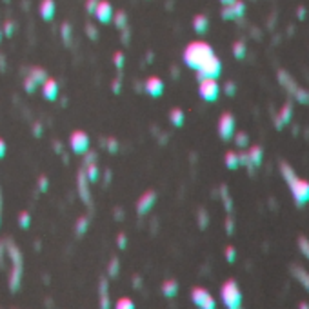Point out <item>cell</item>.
<instances>
[{"instance_id": "obj_1", "label": "cell", "mask_w": 309, "mask_h": 309, "mask_svg": "<svg viewBox=\"0 0 309 309\" xmlns=\"http://www.w3.org/2000/svg\"><path fill=\"white\" fill-rule=\"evenodd\" d=\"M213 55H215V51H213V47L209 44H206V42H191L186 47V51H184V62H186L187 67L197 71Z\"/></svg>"}, {"instance_id": "obj_2", "label": "cell", "mask_w": 309, "mask_h": 309, "mask_svg": "<svg viewBox=\"0 0 309 309\" xmlns=\"http://www.w3.org/2000/svg\"><path fill=\"white\" fill-rule=\"evenodd\" d=\"M6 249H7V255L11 258V277H9V287L11 291H17L20 287V278H22V253L20 249L17 247L15 244L11 242H7L6 244Z\"/></svg>"}, {"instance_id": "obj_3", "label": "cell", "mask_w": 309, "mask_h": 309, "mask_svg": "<svg viewBox=\"0 0 309 309\" xmlns=\"http://www.w3.org/2000/svg\"><path fill=\"white\" fill-rule=\"evenodd\" d=\"M222 302L227 309H239L242 306V293H240L239 284L235 280H225L220 287Z\"/></svg>"}, {"instance_id": "obj_4", "label": "cell", "mask_w": 309, "mask_h": 309, "mask_svg": "<svg viewBox=\"0 0 309 309\" xmlns=\"http://www.w3.org/2000/svg\"><path fill=\"white\" fill-rule=\"evenodd\" d=\"M199 95L202 100H206V102H215L217 98H219V93H220V86L217 82V78H202L199 80Z\"/></svg>"}, {"instance_id": "obj_5", "label": "cell", "mask_w": 309, "mask_h": 309, "mask_svg": "<svg viewBox=\"0 0 309 309\" xmlns=\"http://www.w3.org/2000/svg\"><path fill=\"white\" fill-rule=\"evenodd\" d=\"M289 189H291V193H293V199H295L296 206H304V204L309 202V182L308 180H302V178L295 177V178L289 182Z\"/></svg>"}, {"instance_id": "obj_6", "label": "cell", "mask_w": 309, "mask_h": 309, "mask_svg": "<svg viewBox=\"0 0 309 309\" xmlns=\"http://www.w3.org/2000/svg\"><path fill=\"white\" fill-rule=\"evenodd\" d=\"M220 73H222V62L213 55L197 69V77H199V80H202V78H219Z\"/></svg>"}, {"instance_id": "obj_7", "label": "cell", "mask_w": 309, "mask_h": 309, "mask_svg": "<svg viewBox=\"0 0 309 309\" xmlns=\"http://www.w3.org/2000/svg\"><path fill=\"white\" fill-rule=\"evenodd\" d=\"M191 300L197 308H202V309H215V298L211 296V293L204 287H195L191 291Z\"/></svg>"}, {"instance_id": "obj_8", "label": "cell", "mask_w": 309, "mask_h": 309, "mask_svg": "<svg viewBox=\"0 0 309 309\" xmlns=\"http://www.w3.org/2000/svg\"><path fill=\"white\" fill-rule=\"evenodd\" d=\"M235 116L231 113H224V115L220 116L219 120V135L222 140H231L233 135H235Z\"/></svg>"}, {"instance_id": "obj_9", "label": "cell", "mask_w": 309, "mask_h": 309, "mask_svg": "<svg viewBox=\"0 0 309 309\" xmlns=\"http://www.w3.org/2000/svg\"><path fill=\"white\" fill-rule=\"evenodd\" d=\"M69 146L77 154H84L89 149V136L84 131H75L69 136Z\"/></svg>"}, {"instance_id": "obj_10", "label": "cell", "mask_w": 309, "mask_h": 309, "mask_svg": "<svg viewBox=\"0 0 309 309\" xmlns=\"http://www.w3.org/2000/svg\"><path fill=\"white\" fill-rule=\"evenodd\" d=\"M154 200H156L154 191H146V193L142 195L138 204H136V211H138L140 217H144V215H148V213L151 211V207L154 206Z\"/></svg>"}, {"instance_id": "obj_11", "label": "cell", "mask_w": 309, "mask_h": 309, "mask_svg": "<svg viewBox=\"0 0 309 309\" xmlns=\"http://www.w3.org/2000/svg\"><path fill=\"white\" fill-rule=\"evenodd\" d=\"M144 89H146V93L148 95H151V97H160L162 93H164V82H162L160 78L156 77H149L146 82H144Z\"/></svg>"}, {"instance_id": "obj_12", "label": "cell", "mask_w": 309, "mask_h": 309, "mask_svg": "<svg viewBox=\"0 0 309 309\" xmlns=\"http://www.w3.org/2000/svg\"><path fill=\"white\" fill-rule=\"evenodd\" d=\"M95 15H97V19L102 22V24H108L111 19H113V7H111L110 2H98L97 4V9H95Z\"/></svg>"}, {"instance_id": "obj_13", "label": "cell", "mask_w": 309, "mask_h": 309, "mask_svg": "<svg viewBox=\"0 0 309 309\" xmlns=\"http://www.w3.org/2000/svg\"><path fill=\"white\" fill-rule=\"evenodd\" d=\"M244 9H245L244 4H242V2H239V0H235L231 6H225L224 7V11H222V17H224L225 20L239 19V17H242V15H244Z\"/></svg>"}, {"instance_id": "obj_14", "label": "cell", "mask_w": 309, "mask_h": 309, "mask_svg": "<svg viewBox=\"0 0 309 309\" xmlns=\"http://www.w3.org/2000/svg\"><path fill=\"white\" fill-rule=\"evenodd\" d=\"M78 195H80V199L84 200V204H91V193H89V180H88V177L86 173H78Z\"/></svg>"}, {"instance_id": "obj_15", "label": "cell", "mask_w": 309, "mask_h": 309, "mask_svg": "<svg viewBox=\"0 0 309 309\" xmlns=\"http://www.w3.org/2000/svg\"><path fill=\"white\" fill-rule=\"evenodd\" d=\"M42 95H44L45 100L53 102V100L58 97V84L57 82L51 80V78H47L44 84H42Z\"/></svg>"}, {"instance_id": "obj_16", "label": "cell", "mask_w": 309, "mask_h": 309, "mask_svg": "<svg viewBox=\"0 0 309 309\" xmlns=\"http://www.w3.org/2000/svg\"><path fill=\"white\" fill-rule=\"evenodd\" d=\"M291 116H293V106L289 102L284 106L282 110H280V115L275 118V124H277V129H282V126L286 124H289Z\"/></svg>"}, {"instance_id": "obj_17", "label": "cell", "mask_w": 309, "mask_h": 309, "mask_svg": "<svg viewBox=\"0 0 309 309\" xmlns=\"http://www.w3.org/2000/svg\"><path fill=\"white\" fill-rule=\"evenodd\" d=\"M278 80H280V84H282V88H286V89L289 91L291 95H293V93L296 91V88H298V86L295 84V80H293V78L289 77V73H286L284 69L278 71Z\"/></svg>"}, {"instance_id": "obj_18", "label": "cell", "mask_w": 309, "mask_h": 309, "mask_svg": "<svg viewBox=\"0 0 309 309\" xmlns=\"http://www.w3.org/2000/svg\"><path fill=\"white\" fill-rule=\"evenodd\" d=\"M178 293V282L177 280H166L162 284V295L166 298H173Z\"/></svg>"}, {"instance_id": "obj_19", "label": "cell", "mask_w": 309, "mask_h": 309, "mask_svg": "<svg viewBox=\"0 0 309 309\" xmlns=\"http://www.w3.org/2000/svg\"><path fill=\"white\" fill-rule=\"evenodd\" d=\"M249 162H251V168H258L260 164H262V156H264V151H262V148L260 146H253L251 149H249Z\"/></svg>"}, {"instance_id": "obj_20", "label": "cell", "mask_w": 309, "mask_h": 309, "mask_svg": "<svg viewBox=\"0 0 309 309\" xmlns=\"http://www.w3.org/2000/svg\"><path fill=\"white\" fill-rule=\"evenodd\" d=\"M40 15L44 20H51L55 15V2L53 0H42L40 4Z\"/></svg>"}, {"instance_id": "obj_21", "label": "cell", "mask_w": 309, "mask_h": 309, "mask_svg": "<svg viewBox=\"0 0 309 309\" xmlns=\"http://www.w3.org/2000/svg\"><path fill=\"white\" fill-rule=\"evenodd\" d=\"M27 77L31 78V80H35L37 86H42L45 80H47V73H45V69H42V67H33Z\"/></svg>"}, {"instance_id": "obj_22", "label": "cell", "mask_w": 309, "mask_h": 309, "mask_svg": "<svg viewBox=\"0 0 309 309\" xmlns=\"http://www.w3.org/2000/svg\"><path fill=\"white\" fill-rule=\"evenodd\" d=\"M169 120H171V124H173L175 128H182V126H184V120H186V115H184L182 110L175 108V110H171V113H169Z\"/></svg>"}, {"instance_id": "obj_23", "label": "cell", "mask_w": 309, "mask_h": 309, "mask_svg": "<svg viewBox=\"0 0 309 309\" xmlns=\"http://www.w3.org/2000/svg\"><path fill=\"white\" fill-rule=\"evenodd\" d=\"M293 275H295L296 280H300V282L304 284V287L309 291V273L304 267H300V265H293Z\"/></svg>"}, {"instance_id": "obj_24", "label": "cell", "mask_w": 309, "mask_h": 309, "mask_svg": "<svg viewBox=\"0 0 309 309\" xmlns=\"http://www.w3.org/2000/svg\"><path fill=\"white\" fill-rule=\"evenodd\" d=\"M207 26H209V22H207V19L204 17V15H199V17H195L193 20V27L197 33H206L207 31Z\"/></svg>"}, {"instance_id": "obj_25", "label": "cell", "mask_w": 309, "mask_h": 309, "mask_svg": "<svg viewBox=\"0 0 309 309\" xmlns=\"http://www.w3.org/2000/svg\"><path fill=\"white\" fill-rule=\"evenodd\" d=\"M110 298H108V280L100 278V308H108Z\"/></svg>"}, {"instance_id": "obj_26", "label": "cell", "mask_w": 309, "mask_h": 309, "mask_svg": "<svg viewBox=\"0 0 309 309\" xmlns=\"http://www.w3.org/2000/svg\"><path fill=\"white\" fill-rule=\"evenodd\" d=\"M225 166L229 169H237L240 166V162H239V154L237 153H233V151H227L225 153Z\"/></svg>"}, {"instance_id": "obj_27", "label": "cell", "mask_w": 309, "mask_h": 309, "mask_svg": "<svg viewBox=\"0 0 309 309\" xmlns=\"http://www.w3.org/2000/svg\"><path fill=\"white\" fill-rule=\"evenodd\" d=\"M84 173H86V177H88V180H89V182H97L98 180V168H97V164H95V162L86 166Z\"/></svg>"}, {"instance_id": "obj_28", "label": "cell", "mask_w": 309, "mask_h": 309, "mask_svg": "<svg viewBox=\"0 0 309 309\" xmlns=\"http://www.w3.org/2000/svg\"><path fill=\"white\" fill-rule=\"evenodd\" d=\"M75 229H77V235H84L88 229H89V219L88 217H80L75 224Z\"/></svg>"}, {"instance_id": "obj_29", "label": "cell", "mask_w": 309, "mask_h": 309, "mask_svg": "<svg viewBox=\"0 0 309 309\" xmlns=\"http://www.w3.org/2000/svg\"><path fill=\"white\" fill-rule=\"evenodd\" d=\"M233 55H235V58H239V60H242V58L245 57L244 42H235V44H233Z\"/></svg>"}, {"instance_id": "obj_30", "label": "cell", "mask_w": 309, "mask_h": 309, "mask_svg": "<svg viewBox=\"0 0 309 309\" xmlns=\"http://www.w3.org/2000/svg\"><path fill=\"white\" fill-rule=\"evenodd\" d=\"M293 95H295L296 100L300 104H309V91H306L304 88H296V91Z\"/></svg>"}, {"instance_id": "obj_31", "label": "cell", "mask_w": 309, "mask_h": 309, "mask_svg": "<svg viewBox=\"0 0 309 309\" xmlns=\"http://www.w3.org/2000/svg\"><path fill=\"white\" fill-rule=\"evenodd\" d=\"M235 136V144L239 146V148H245L247 144H249V136L245 135V133H237V135H233Z\"/></svg>"}, {"instance_id": "obj_32", "label": "cell", "mask_w": 309, "mask_h": 309, "mask_svg": "<svg viewBox=\"0 0 309 309\" xmlns=\"http://www.w3.org/2000/svg\"><path fill=\"white\" fill-rule=\"evenodd\" d=\"M298 247H300L304 257L309 260V240L306 239V237H300V239H298Z\"/></svg>"}, {"instance_id": "obj_33", "label": "cell", "mask_w": 309, "mask_h": 309, "mask_svg": "<svg viewBox=\"0 0 309 309\" xmlns=\"http://www.w3.org/2000/svg\"><path fill=\"white\" fill-rule=\"evenodd\" d=\"M19 224H20V227L22 229H27L29 225H31V215L29 213H20V219H19Z\"/></svg>"}, {"instance_id": "obj_34", "label": "cell", "mask_w": 309, "mask_h": 309, "mask_svg": "<svg viewBox=\"0 0 309 309\" xmlns=\"http://www.w3.org/2000/svg\"><path fill=\"white\" fill-rule=\"evenodd\" d=\"M116 309H135V304L133 300H129V298H120L118 302L115 304Z\"/></svg>"}, {"instance_id": "obj_35", "label": "cell", "mask_w": 309, "mask_h": 309, "mask_svg": "<svg viewBox=\"0 0 309 309\" xmlns=\"http://www.w3.org/2000/svg\"><path fill=\"white\" fill-rule=\"evenodd\" d=\"M118 269H120L118 258H111L110 267H108V273H110V277H116V275H118Z\"/></svg>"}, {"instance_id": "obj_36", "label": "cell", "mask_w": 309, "mask_h": 309, "mask_svg": "<svg viewBox=\"0 0 309 309\" xmlns=\"http://www.w3.org/2000/svg\"><path fill=\"white\" fill-rule=\"evenodd\" d=\"M124 62H126V58H124V53H115V57H113V64L118 67V69H122L124 67Z\"/></svg>"}, {"instance_id": "obj_37", "label": "cell", "mask_w": 309, "mask_h": 309, "mask_svg": "<svg viewBox=\"0 0 309 309\" xmlns=\"http://www.w3.org/2000/svg\"><path fill=\"white\" fill-rule=\"evenodd\" d=\"M222 199H224V206H225V209H227V211H231V207H233V204H231V197H229V193H227V189H225V187H222Z\"/></svg>"}, {"instance_id": "obj_38", "label": "cell", "mask_w": 309, "mask_h": 309, "mask_svg": "<svg viewBox=\"0 0 309 309\" xmlns=\"http://www.w3.org/2000/svg\"><path fill=\"white\" fill-rule=\"evenodd\" d=\"M24 88H26L27 93H35V91H37V88H39V86L35 84V80H31V78H29V77H26V80H24Z\"/></svg>"}, {"instance_id": "obj_39", "label": "cell", "mask_w": 309, "mask_h": 309, "mask_svg": "<svg viewBox=\"0 0 309 309\" xmlns=\"http://www.w3.org/2000/svg\"><path fill=\"white\" fill-rule=\"evenodd\" d=\"M235 258H237V251H235V247H233V245H229V247L225 249V260H227L229 264H233V262H235Z\"/></svg>"}, {"instance_id": "obj_40", "label": "cell", "mask_w": 309, "mask_h": 309, "mask_svg": "<svg viewBox=\"0 0 309 309\" xmlns=\"http://www.w3.org/2000/svg\"><path fill=\"white\" fill-rule=\"evenodd\" d=\"M47 187H49V180H47V177L42 175V177L39 178V191L40 193H45V191H47Z\"/></svg>"}, {"instance_id": "obj_41", "label": "cell", "mask_w": 309, "mask_h": 309, "mask_svg": "<svg viewBox=\"0 0 309 309\" xmlns=\"http://www.w3.org/2000/svg\"><path fill=\"white\" fill-rule=\"evenodd\" d=\"M104 144H106V148H108L110 153H116V151H118V142H116L115 138H110V140L104 142Z\"/></svg>"}, {"instance_id": "obj_42", "label": "cell", "mask_w": 309, "mask_h": 309, "mask_svg": "<svg viewBox=\"0 0 309 309\" xmlns=\"http://www.w3.org/2000/svg\"><path fill=\"white\" fill-rule=\"evenodd\" d=\"M199 225L202 227V229H206L207 227V213L204 211V209H200V213H199Z\"/></svg>"}, {"instance_id": "obj_43", "label": "cell", "mask_w": 309, "mask_h": 309, "mask_svg": "<svg viewBox=\"0 0 309 309\" xmlns=\"http://www.w3.org/2000/svg\"><path fill=\"white\" fill-rule=\"evenodd\" d=\"M224 91L227 97H233V95L237 93V86H235V82H227V84L224 86Z\"/></svg>"}, {"instance_id": "obj_44", "label": "cell", "mask_w": 309, "mask_h": 309, "mask_svg": "<svg viewBox=\"0 0 309 309\" xmlns=\"http://www.w3.org/2000/svg\"><path fill=\"white\" fill-rule=\"evenodd\" d=\"M116 244H118L120 249H126V245H128V237H126L124 233H120V235L116 237Z\"/></svg>"}, {"instance_id": "obj_45", "label": "cell", "mask_w": 309, "mask_h": 309, "mask_svg": "<svg viewBox=\"0 0 309 309\" xmlns=\"http://www.w3.org/2000/svg\"><path fill=\"white\" fill-rule=\"evenodd\" d=\"M115 24H116V27H120V29L126 26V15H124L122 11H120V13L115 17Z\"/></svg>"}, {"instance_id": "obj_46", "label": "cell", "mask_w": 309, "mask_h": 309, "mask_svg": "<svg viewBox=\"0 0 309 309\" xmlns=\"http://www.w3.org/2000/svg\"><path fill=\"white\" fill-rule=\"evenodd\" d=\"M62 39H64V42H69V39H71L69 24H64V26H62Z\"/></svg>"}, {"instance_id": "obj_47", "label": "cell", "mask_w": 309, "mask_h": 309, "mask_svg": "<svg viewBox=\"0 0 309 309\" xmlns=\"http://www.w3.org/2000/svg\"><path fill=\"white\" fill-rule=\"evenodd\" d=\"M4 33H6V37H13V33H15L13 22H6V26H4Z\"/></svg>"}, {"instance_id": "obj_48", "label": "cell", "mask_w": 309, "mask_h": 309, "mask_svg": "<svg viewBox=\"0 0 309 309\" xmlns=\"http://www.w3.org/2000/svg\"><path fill=\"white\" fill-rule=\"evenodd\" d=\"M233 229H235L233 217H227V220H225V231H227V235H233Z\"/></svg>"}, {"instance_id": "obj_49", "label": "cell", "mask_w": 309, "mask_h": 309, "mask_svg": "<svg viewBox=\"0 0 309 309\" xmlns=\"http://www.w3.org/2000/svg\"><path fill=\"white\" fill-rule=\"evenodd\" d=\"M86 158H84V162H86V166H88V164H93V162L97 160V154L93 153V151H89V153H88V151H86Z\"/></svg>"}, {"instance_id": "obj_50", "label": "cell", "mask_w": 309, "mask_h": 309, "mask_svg": "<svg viewBox=\"0 0 309 309\" xmlns=\"http://www.w3.org/2000/svg\"><path fill=\"white\" fill-rule=\"evenodd\" d=\"M97 4H98V0H88V11H89V13H95Z\"/></svg>"}, {"instance_id": "obj_51", "label": "cell", "mask_w": 309, "mask_h": 309, "mask_svg": "<svg viewBox=\"0 0 309 309\" xmlns=\"http://www.w3.org/2000/svg\"><path fill=\"white\" fill-rule=\"evenodd\" d=\"M33 135L35 136H42V124L37 122L35 126H33Z\"/></svg>"}, {"instance_id": "obj_52", "label": "cell", "mask_w": 309, "mask_h": 309, "mask_svg": "<svg viewBox=\"0 0 309 309\" xmlns=\"http://www.w3.org/2000/svg\"><path fill=\"white\" fill-rule=\"evenodd\" d=\"M86 33H88V35H89V37H91V39H93V40L97 39V35H98L97 29H95V27L91 26V24H89V26H88V29H86Z\"/></svg>"}, {"instance_id": "obj_53", "label": "cell", "mask_w": 309, "mask_h": 309, "mask_svg": "<svg viewBox=\"0 0 309 309\" xmlns=\"http://www.w3.org/2000/svg\"><path fill=\"white\" fill-rule=\"evenodd\" d=\"M6 156V142L0 138V158H4Z\"/></svg>"}, {"instance_id": "obj_54", "label": "cell", "mask_w": 309, "mask_h": 309, "mask_svg": "<svg viewBox=\"0 0 309 309\" xmlns=\"http://www.w3.org/2000/svg\"><path fill=\"white\" fill-rule=\"evenodd\" d=\"M113 93H120V80H115V82H113Z\"/></svg>"}, {"instance_id": "obj_55", "label": "cell", "mask_w": 309, "mask_h": 309, "mask_svg": "<svg viewBox=\"0 0 309 309\" xmlns=\"http://www.w3.org/2000/svg\"><path fill=\"white\" fill-rule=\"evenodd\" d=\"M220 2H222L224 6H231V4H233V2H235V0H220Z\"/></svg>"}, {"instance_id": "obj_56", "label": "cell", "mask_w": 309, "mask_h": 309, "mask_svg": "<svg viewBox=\"0 0 309 309\" xmlns=\"http://www.w3.org/2000/svg\"><path fill=\"white\" fill-rule=\"evenodd\" d=\"M4 66V58H2V55H0V67Z\"/></svg>"}, {"instance_id": "obj_57", "label": "cell", "mask_w": 309, "mask_h": 309, "mask_svg": "<svg viewBox=\"0 0 309 309\" xmlns=\"http://www.w3.org/2000/svg\"><path fill=\"white\" fill-rule=\"evenodd\" d=\"M0 42H2V31H0Z\"/></svg>"}, {"instance_id": "obj_58", "label": "cell", "mask_w": 309, "mask_h": 309, "mask_svg": "<svg viewBox=\"0 0 309 309\" xmlns=\"http://www.w3.org/2000/svg\"><path fill=\"white\" fill-rule=\"evenodd\" d=\"M0 204H2V195H0Z\"/></svg>"}]
</instances>
